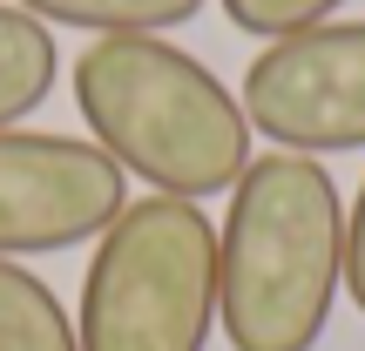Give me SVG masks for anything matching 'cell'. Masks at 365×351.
I'll list each match as a JSON object with an SVG mask.
<instances>
[{
	"instance_id": "cell-1",
	"label": "cell",
	"mask_w": 365,
	"mask_h": 351,
	"mask_svg": "<svg viewBox=\"0 0 365 351\" xmlns=\"http://www.w3.org/2000/svg\"><path fill=\"white\" fill-rule=\"evenodd\" d=\"M345 290V203L318 156H250L217 223V331L230 351H318Z\"/></svg>"
},
{
	"instance_id": "cell-2",
	"label": "cell",
	"mask_w": 365,
	"mask_h": 351,
	"mask_svg": "<svg viewBox=\"0 0 365 351\" xmlns=\"http://www.w3.org/2000/svg\"><path fill=\"white\" fill-rule=\"evenodd\" d=\"M75 108L95 149L149 196H230L250 169V115L196 54L163 34H102L75 54Z\"/></svg>"
},
{
	"instance_id": "cell-3",
	"label": "cell",
	"mask_w": 365,
	"mask_h": 351,
	"mask_svg": "<svg viewBox=\"0 0 365 351\" xmlns=\"http://www.w3.org/2000/svg\"><path fill=\"white\" fill-rule=\"evenodd\" d=\"M217 331V223L182 196H143L95 236L81 351H203Z\"/></svg>"
},
{
	"instance_id": "cell-4",
	"label": "cell",
	"mask_w": 365,
	"mask_h": 351,
	"mask_svg": "<svg viewBox=\"0 0 365 351\" xmlns=\"http://www.w3.org/2000/svg\"><path fill=\"white\" fill-rule=\"evenodd\" d=\"M237 102L250 135H271L291 156L365 149V21H318L304 34L264 41Z\"/></svg>"
},
{
	"instance_id": "cell-5",
	"label": "cell",
	"mask_w": 365,
	"mask_h": 351,
	"mask_svg": "<svg viewBox=\"0 0 365 351\" xmlns=\"http://www.w3.org/2000/svg\"><path fill=\"white\" fill-rule=\"evenodd\" d=\"M129 203V176L81 135L0 129V257L95 243Z\"/></svg>"
},
{
	"instance_id": "cell-6",
	"label": "cell",
	"mask_w": 365,
	"mask_h": 351,
	"mask_svg": "<svg viewBox=\"0 0 365 351\" xmlns=\"http://www.w3.org/2000/svg\"><path fill=\"white\" fill-rule=\"evenodd\" d=\"M61 81V48L54 27H41L34 14H21L7 0L0 7V129H21V115H34Z\"/></svg>"
},
{
	"instance_id": "cell-7",
	"label": "cell",
	"mask_w": 365,
	"mask_h": 351,
	"mask_svg": "<svg viewBox=\"0 0 365 351\" xmlns=\"http://www.w3.org/2000/svg\"><path fill=\"white\" fill-rule=\"evenodd\" d=\"M0 351H81L75 318L48 290V277L21 271V257H0Z\"/></svg>"
},
{
	"instance_id": "cell-8",
	"label": "cell",
	"mask_w": 365,
	"mask_h": 351,
	"mask_svg": "<svg viewBox=\"0 0 365 351\" xmlns=\"http://www.w3.org/2000/svg\"><path fill=\"white\" fill-rule=\"evenodd\" d=\"M34 14L41 27H81V34H170V27L196 21L203 0H14Z\"/></svg>"
},
{
	"instance_id": "cell-9",
	"label": "cell",
	"mask_w": 365,
	"mask_h": 351,
	"mask_svg": "<svg viewBox=\"0 0 365 351\" xmlns=\"http://www.w3.org/2000/svg\"><path fill=\"white\" fill-rule=\"evenodd\" d=\"M345 0H223L237 34H257V41H284V34H304V27L331 21Z\"/></svg>"
},
{
	"instance_id": "cell-10",
	"label": "cell",
	"mask_w": 365,
	"mask_h": 351,
	"mask_svg": "<svg viewBox=\"0 0 365 351\" xmlns=\"http://www.w3.org/2000/svg\"><path fill=\"white\" fill-rule=\"evenodd\" d=\"M345 298L365 318V182H359L352 209H345Z\"/></svg>"
}]
</instances>
